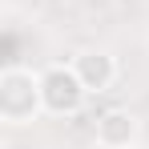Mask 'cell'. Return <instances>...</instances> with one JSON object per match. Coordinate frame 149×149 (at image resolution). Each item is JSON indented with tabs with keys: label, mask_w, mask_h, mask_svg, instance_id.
I'll use <instances>...</instances> for the list:
<instances>
[{
	"label": "cell",
	"mask_w": 149,
	"mask_h": 149,
	"mask_svg": "<svg viewBox=\"0 0 149 149\" xmlns=\"http://www.w3.org/2000/svg\"><path fill=\"white\" fill-rule=\"evenodd\" d=\"M45 113L40 97V73L24 65H8L0 73V121L4 125H32Z\"/></svg>",
	"instance_id": "obj_1"
},
{
	"label": "cell",
	"mask_w": 149,
	"mask_h": 149,
	"mask_svg": "<svg viewBox=\"0 0 149 149\" xmlns=\"http://www.w3.org/2000/svg\"><path fill=\"white\" fill-rule=\"evenodd\" d=\"M40 97H45V113L52 117H73L89 97V89L81 85L73 65H49L40 73Z\"/></svg>",
	"instance_id": "obj_2"
},
{
	"label": "cell",
	"mask_w": 149,
	"mask_h": 149,
	"mask_svg": "<svg viewBox=\"0 0 149 149\" xmlns=\"http://www.w3.org/2000/svg\"><path fill=\"white\" fill-rule=\"evenodd\" d=\"M73 69L81 77V85L89 89V93H105V89H113V81H117V56L105 49H85L73 56Z\"/></svg>",
	"instance_id": "obj_3"
},
{
	"label": "cell",
	"mask_w": 149,
	"mask_h": 149,
	"mask_svg": "<svg viewBox=\"0 0 149 149\" xmlns=\"http://www.w3.org/2000/svg\"><path fill=\"white\" fill-rule=\"evenodd\" d=\"M97 145L101 149H133L137 145V117L129 109H109L97 117Z\"/></svg>",
	"instance_id": "obj_4"
},
{
	"label": "cell",
	"mask_w": 149,
	"mask_h": 149,
	"mask_svg": "<svg viewBox=\"0 0 149 149\" xmlns=\"http://www.w3.org/2000/svg\"><path fill=\"white\" fill-rule=\"evenodd\" d=\"M97 149H101V145H97Z\"/></svg>",
	"instance_id": "obj_5"
}]
</instances>
